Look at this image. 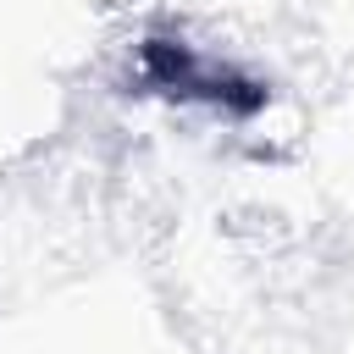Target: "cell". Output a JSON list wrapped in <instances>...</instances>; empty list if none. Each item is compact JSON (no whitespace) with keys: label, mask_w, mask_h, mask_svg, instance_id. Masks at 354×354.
Here are the masks:
<instances>
[{"label":"cell","mask_w":354,"mask_h":354,"mask_svg":"<svg viewBox=\"0 0 354 354\" xmlns=\"http://www.w3.org/2000/svg\"><path fill=\"white\" fill-rule=\"evenodd\" d=\"M144 72H149V83H160L183 100H210V105H227V111H254L260 105V88L249 77H238L232 66H221L216 55H205L183 39H149L144 44Z\"/></svg>","instance_id":"6da1fadb"}]
</instances>
